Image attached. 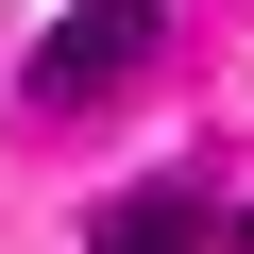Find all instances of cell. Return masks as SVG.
Returning a JSON list of instances; mask_svg holds the SVG:
<instances>
[{
  "label": "cell",
  "mask_w": 254,
  "mask_h": 254,
  "mask_svg": "<svg viewBox=\"0 0 254 254\" xmlns=\"http://www.w3.org/2000/svg\"><path fill=\"white\" fill-rule=\"evenodd\" d=\"M85 254H220V220H203V203H187V187H119V203H102V237H85Z\"/></svg>",
  "instance_id": "2"
},
{
  "label": "cell",
  "mask_w": 254,
  "mask_h": 254,
  "mask_svg": "<svg viewBox=\"0 0 254 254\" xmlns=\"http://www.w3.org/2000/svg\"><path fill=\"white\" fill-rule=\"evenodd\" d=\"M237 254H254V203H237Z\"/></svg>",
  "instance_id": "3"
},
{
  "label": "cell",
  "mask_w": 254,
  "mask_h": 254,
  "mask_svg": "<svg viewBox=\"0 0 254 254\" xmlns=\"http://www.w3.org/2000/svg\"><path fill=\"white\" fill-rule=\"evenodd\" d=\"M153 51H170V17H153V0H68V17L34 34V68H17V85H34L51 119H85V102H119V85H136Z\"/></svg>",
  "instance_id": "1"
}]
</instances>
